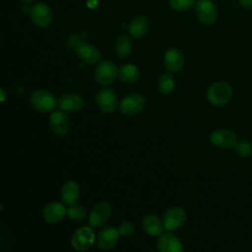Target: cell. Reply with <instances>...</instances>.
I'll return each instance as SVG.
<instances>
[{
  "label": "cell",
  "mask_w": 252,
  "mask_h": 252,
  "mask_svg": "<svg viewBox=\"0 0 252 252\" xmlns=\"http://www.w3.org/2000/svg\"><path fill=\"white\" fill-rule=\"evenodd\" d=\"M232 96V89L225 82H216L207 90V98L213 105L222 106L229 102Z\"/></svg>",
  "instance_id": "cell-1"
},
{
  "label": "cell",
  "mask_w": 252,
  "mask_h": 252,
  "mask_svg": "<svg viewBox=\"0 0 252 252\" xmlns=\"http://www.w3.org/2000/svg\"><path fill=\"white\" fill-rule=\"evenodd\" d=\"M30 101L32 107L40 112H49L57 105L56 97L46 90H38L33 92L31 94Z\"/></svg>",
  "instance_id": "cell-2"
},
{
  "label": "cell",
  "mask_w": 252,
  "mask_h": 252,
  "mask_svg": "<svg viewBox=\"0 0 252 252\" xmlns=\"http://www.w3.org/2000/svg\"><path fill=\"white\" fill-rule=\"evenodd\" d=\"M118 75V69L109 60H103L99 62L94 71L95 81L101 86H109L114 82Z\"/></svg>",
  "instance_id": "cell-3"
},
{
  "label": "cell",
  "mask_w": 252,
  "mask_h": 252,
  "mask_svg": "<svg viewBox=\"0 0 252 252\" xmlns=\"http://www.w3.org/2000/svg\"><path fill=\"white\" fill-rule=\"evenodd\" d=\"M195 13L198 20L204 25H213L218 18V12L211 0H197Z\"/></svg>",
  "instance_id": "cell-4"
},
{
  "label": "cell",
  "mask_w": 252,
  "mask_h": 252,
  "mask_svg": "<svg viewBox=\"0 0 252 252\" xmlns=\"http://www.w3.org/2000/svg\"><path fill=\"white\" fill-rule=\"evenodd\" d=\"M145 98L139 94H131L125 96L118 105L120 113L125 115H133L141 112L145 107Z\"/></svg>",
  "instance_id": "cell-5"
},
{
  "label": "cell",
  "mask_w": 252,
  "mask_h": 252,
  "mask_svg": "<svg viewBox=\"0 0 252 252\" xmlns=\"http://www.w3.org/2000/svg\"><path fill=\"white\" fill-rule=\"evenodd\" d=\"M95 101L98 108L105 113L113 112L117 107V96L114 91L110 88H102L100 89L96 95Z\"/></svg>",
  "instance_id": "cell-6"
},
{
  "label": "cell",
  "mask_w": 252,
  "mask_h": 252,
  "mask_svg": "<svg viewBox=\"0 0 252 252\" xmlns=\"http://www.w3.org/2000/svg\"><path fill=\"white\" fill-rule=\"evenodd\" d=\"M30 16L32 21L40 28L48 27L53 20V15L50 8L43 3H35L30 9Z\"/></svg>",
  "instance_id": "cell-7"
},
{
  "label": "cell",
  "mask_w": 252,
  "mask_h": 252,
  "mask_svg": "<svg viewBox=\"0 0 252 252\" xmlns=\"http://www.w3.org/2000/svg\"><path fill=\"white\" fill-rule=\"evenodd\" d=\"M94 240V233L89 226H83L77 229L71 239V244L73 248L79 251H84L89 249Z\"/></svg>",
  "instance_id": "cell-8"
},
{
  "label": "cell",
  "mask_w": 252,
  "mask_h": 252,
  "mask_svg": "<svg viewBox=\"0 0 252 252\" xmlns=\"http://www.w3.org/2000/svg\"><path fill=\"white\" fill-rule=\"evenodd\" d=\"M186 220V213L181 207L168 209L163 216V226L167 230H175L183 225Z\"/></svg>",
  "instance_id": "cell-9"
},
{
  "label": "cell",
  "mask_w": 252,
  "mask_h": 252,
  "mask_svg": "<svg viewBox=\"0 0 252 252\" xmlns=\"http://www.w3.org/2000/svg\"><path fill=\"white\" fill-rule=\"evenodd\" d=\"M111 211V206L106 202H101L95 205L89 217V222L91 226L98 227L106 223V221L110 218Z\"/></svg>",
  "instance_id": "cell-10"
},
{
  "label": "cell",
  "mask_w": 252,
  "mask_h": 252,
  "mask_svg": "<svg viewBox=\"0 0 252 252\" xmlns=\"http://www.w3.org/2000/svg\"><path fill=\"white\" fill-rule=\"evenodd\" d=\"M211 143L220 149L232 148L237 141L236 134L228 129H217L210 135Z\"/></svg>",
  "instance_id": "cell-11"
},
{
  "label": "cell",
  "mask_w": 252,
  "mask_h": 252,
  "mask_svg": "<svg viewBox=\"0 0 252 252\" xmlns=\"http://www.w3.org/2000/svg\"><path fill=\"white\" fill-rule=\"evenodd\" d=\"M119 238V232L118 229L113 226H105L103 227L97 234L96 237V243L99 248L102 250H110L113 248Z\"/></svg>",
  "instance_id": "cell-12"
},
{
  "label": "cell",
  "mask_w": 252,
  "mask_h": 252,
  "mask_svg": "<svg viewBox=\"0 0 252 252\" xmlns=\"http://www.w3.org/2000/svg\"><path fill=\"white\" fill-rule=\"evenodd\" d=\"M76 54L86 63L88 64H95L100 59V52L98 49L88 42H78L75 46Z\"/></svg>",
  "instance_id": "cell-13"
},
{
  "label": "cell",
  "mask_w": 252,
  "mask_h": 252,
  "mask_svg": "<svg viewBox=\"0 0 252 252\" xmlns=\"http://www.w3.org/2000/svg\"><path fill=\"white\" fill-rule=\"evenodd\" d=\"M158 252H181L182 244L179 238L172 232L161 233L157 241Z\"/></svg>",
  "instance_id": "cell-14"
},
{
  "label": "cell",
  "mask_w": 252,
  "mask_h": 252,
  "mask_svg": "<svg viewBox=\"0 0 252 252\" xmlns=\"http://www.w3.org/2000/svg\"><path fill=\"white\" fill-rule=\"evenodd\" d=\"M163 64L165 69L170 73L179 72L184 65L183 53L176 47L169 48L163 58Z\"/></svg>",
  "instance_id": "cell-15"
},
{
  "label": "cell",
  "mask_w": 252,
  "mask_h": 252,
  "mask_svg": "<svg viewBox=\"0 0 252 252\" xmlns=\"http://www.w3.org/2000/svg\"><path fill=\"white\" fill-rule=\"evenodd\" d=\"M49 125L51 130L59 135V136H64L68 130H69V118L65 112L62 110H56L51 113L49 117Z\"/></svg>",
  "instance_id": "cell-16"
},
{
  "label": "cell",
  "mask_w": 252,
  "mask_h": 252,
  "mask_svg": "<svg viewBox=\"0 0 252 252\" xmlns=\"http://www.w3.org/2000/svg\"><path fill=\"white\" fill-rule=\"evenodd\" d=\"M65 207L58 202H52L46 205L42 211L43 220L49 223H56L60 221L65 217Z\"/></svg>",
  "instance_id": "cell-17"
},
{
  "label": "cell",
  "mask_w": 252,
  "mask_h": 252,
  "mask_svg": "<svg viewBox=\"0 0 252 252\" xmlns=\"http://www.w3.org/2000/svg\"><path fill=\"white\" fill-rule=\"evenodd\" d=\"M57 105L64 111H78L84 106V99L76 94H66L60 96Z\"/></svg>",
  "instance_id": "cell-18"
},
{
  "label": "cell",
  "mask_w": 252,
  "mask_h": 252,
  "mask_svg": "<svg viewBox=\"0 0 252 252\" xmlns=\"http://www.w3.org/2000/svg\"><path fill=\"white\" fill-rule=\"evenodd\" d=\"M79 197H80L79 185L73 180L65 182L61 189V199L63 203L67 206L75 205Z\"/></svg>",
  "instance_id": "cell-19"
},
{
  "label": "cell",
  "mask_w": 252,
  "mask_h": 252,
  "mask_svg": "<svg viewBox=\"0 0 252 252\" xmlns=\"http://www.w3.org/2000/svg\"><path fill=\"white\" fill-rule=\"evenodd\" d=\"M143 227L151 236H158L163 233V222L155 215H147L143 219Z\"/></svg>",
  "instance_id": "cell-20"
},
{
  "label": "cell",
  "mask_w": 252,
  "mask_h": 252,
  "mask_svg": "<svg viewBox=\"0 0 252 252\" xmlns=\"http://www.w3.org/2000/svg\"><path fill=\"white\" fill-rule=\"evenodd\" d=\"M149 29V21L144 16H137L129 25L128 32L134 38L143 37Z\"/></svg>",
  "instance_id": "cell-21"
},
{
  "label": "cell",
  "mask_w": 252,
  "mask_h": 252,
  "mask_svg": "<svg viewBox=\"0 0 252 252\" xmlns=\"http://www.w3.org/2000/svg\"><path fill=\"white\" fill-rule=\"evenodd\" d=\"M118 77L124 83H134L140 78V71L135 65L125 64L118 69Z\"/></svg>",
  "instance_id": "cell-22"
},
{
  "label": "cell",
  "mask_w": 252,
  "mask_h": 252,
  "mask_svg": "<svg viewBox=\"0 0 252 252\" xmlns=\"http://www.w3.org/2000/svg\"><path fill=\"white\" fill-rule=\"evenodd\" d=\"M115 53L119 58H125L132 50L131 39L127 34H121L115 42Z\"/></svg>",
  "instance_id": "cell-23"
},
{
  "label": "cell",
  "mask_w": 252,
  "mask_h": 252,
  "mask_svg": "<svg viewBox=\"0 0 252 252\" xmlns=\"http://www.w3.org/2000/svg\"><path fill=\"white\" fill-rule=\"evenodd\" d=\"M175 83H174V79L172 77V75H170L169 73H165L162 74L159 77L158 83V88L160 94H167L169 93H171L174 89Z\"/></svg>",
  "instance_id": "cell-24"
},
{
  "label": "cell",
  "mask_w": 252,
  "mask_h": 252,
  "mask_svg": "<svg viewBox=\"0 0 252 252\" xmlns=\"http://www.w3.org/2000/svg\"><path fill=\"white\" fill-rule=\"evenodd\" d=\"M232 148L235 154L241 158H248L252 154V146L245 140H237Z\"/></svg>",
  "instance_id": "cell-25"
},
{
  "label": "cell",
  "mask_w": 252,
  "mask_h": 252,
  "mask_svg": "<svg viewBox=\"0 0 252 252\" xmlns=\"http://www.w3.org/2000/svg\"><path fill=\"white\" fill-rule=\"evenodd\" d=\"M66 215L69 219H71L72 220H75V221H80V220H83L86 216H87V212L86 210L79 206V205H72L70 206L67 210H66Z\"/></svg>",
  "instance_id": "cell-26"
},
{
  "label": "cell",
  "mask_w": 252,
  "mask_h": 252,
  "mask_svg": "<svg viewBox=\"0 0 252 252\" xmlns=\"http://www.w3.org/2000/svg\"><path fill=\"white\" fill-rule=\"evenodd\" d=\"M196 0H169V6L175 11H187L192 8Z\"/></svg>",
  "instance_id": "cell-27"
},
{
  "label": "cell",
  "mask_w": 252,
  "mask_h": 252,
  "mask_svg": "<svg viewBox=\"0 0 252 252\" xmlns=\"http://www.w3.org/2000/svg\"><path fill=\"white\" fill-rule=\"evenodd\" d=\"M135 231V226L133 223L129 222V221H124L122 223H120L119 227H118V232H119V235H122V236H131Z\"/></svg>",
  "instance_id": "cell-28"
},
{
  "label": "cell",
  "mask_w": 252,
  "mask_h": 252,
  "mask_svg": "<svg viewBox=\"0 0 252 252\" xmlns=\"http://www.w3.org/2000/svg\"><path fill=\"white\" fill-rule=\"evenodd\" d=\"M240 5L245 9H252V0H238Z\"/></svg>",
  "instance_id": "cell-29"
},
{
  "label": "cell",
  "mask_w": 252,
  "mask_h": 252,
  "mask_svg": "<svg viewBox=\"0 0 252 252\" xmlns=\"http://www.w3.org/2000/svg\"><path fill=\"white\" fill-rule=\"evenodd\" d=\"M21 1H22L23 3H25V4H28V5H29V4H32L34 0H21Z\"/></svg>",
  "instance_id": "cell-30"
}]
</instances>
